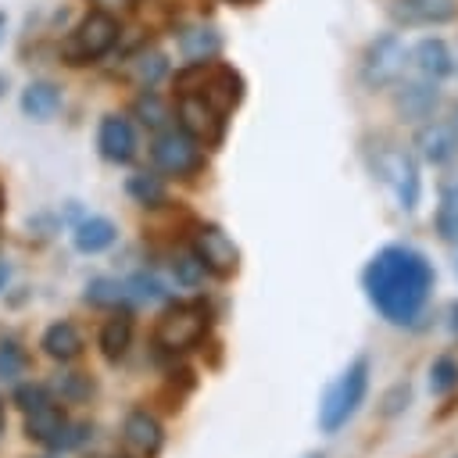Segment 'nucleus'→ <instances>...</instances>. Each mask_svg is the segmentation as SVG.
<instances>
[{"label":"nucleus","instance_id":"obj_12","mask_svg":"<svg viewBox=\"0 0 458 458\" xmlns=\"http://www.w3.org/2000/svg\"><path fill=\"white\" fill-rule=\"evenodd\" d=\"M25 437L36 440V444H43V447H50V451L68 447V440H72V422H68L64 404L43 401V404L29 408V411H25Z\"/></svg>","mask_w":458,"mask_h":458},{"label":"nucleus","instance_id":"obj_10","mask_svg":"<svg viewBox=\"0 0 458 458\" xmlns=\"http://www.w3.org/2000/svg\"><path fill=\"white\" fill-rule=\"evenodd\" d=\"M390 89H394V111H397V118H401V122H411V125L433 118L437 107H440V100H444V97H440V82H433V79H426V75L401 79V82L390 86Z\"/></svg>","mask_w":458,"mask_h":458},{"label":"nucleus","instance_id":"obj_24","mask_svg":"<svg viewBox=\"0 0 458 458\" xmlns=\"http://www.w3.org/2000/svg\"><path fill=\"white\" fill-rule=\"evenodd\" d=\"M458 390V358L454 354H437L429 361V394L447 397Z\"/></svg>","mask_w":458,"mask_h":458},{"label":"nucleus","instance_id":"obj_39","mask_svg":"<svg viewBox=\"0 0 458 458\" xmlns=\"http://www.w3.org/2000/svg\"><path fill=\"white\" fill-rule=\"evenodd\" d=\"M301 458H326L322 451H308V454H301Z\"/></svg>","mask_w":458,"mask_h":458},{"label":"nucleus","instance_id":"obj_40","mask_svg":"<svg viewBox=\"0 0 458 458\" xmlns=\"http://www.w3.org/2000/svg\"><path fill=\"white\" fill-rule=\"evenodd\" d=\"M0 433H4V397H0Z\"/></svg>","mask_w":458,"mask_h":458},{"label":"nucleus","instance_id":"obj_48","mask_svg":"<svg viewBox=\"0 0 458 458\" xmlns=\"http://www.w3.org/2000/svg\"><path fill=\"white\" fill-rule=\"evenodd\" d=\"M47 458H50V454H47Z\"/></svg>","mask_w":458,"mask_h":458},{"label":"nucleus","instance_id":"obj_7","mask_svg":"<svg viewBox=\"0 0 458 458\" xmlns=\"http://www.w3.org/2000/svg\"><path fill=\"white\" fill-rule=\"evenodd\" d=\"M150 157H154L157 172L175 175V179H186V175H193V172L204 165L200 143H197L190 132H182V129H165V132L150 143Z\"/></svg>","mask_w":458,"mask_h":458},{"label":"nucleus","instance_id":"obj_34","mask_svg":"<svg viewBox=\"0 0 458 458\" xmlns=\"http://www.w3.org/2000/svg\"><path fill=\"white\" fill-rule=\"evenodd\" d=\"M440 204L458 208V172H454V175H447V179L440 182Z\"/></svg>","mask_w":458,"mask_h":458},{"label":"nucleus","instance_id":"obj_26","mask_svg":"<svg viewBox=\"0 0 458 458\" xmlns=\"http://www.w3.org/2000/svg\"><path fill=\"white\" fill-rule=\"evenodd\" d=\"M125 301H129V293H125V283H118V279H93L86 286V304H93V308H118Z\"/></svg>","mask_w":458,"mask_h":458},{"label":"nucleus","instance_id":"obj_42","mask_svg":"<svg viewBox=\"0 0 458 458\" xmlns=\"http://www.w3.org/2000/svg\"><path fill=\"white\" fill-rule=\"evenodd\" d=\"M0 211H4V186H0Z\"/></svg>","mask_w":458,"mask_h":458},{"label":"nucleus","instance_id":"obj_4","mask_svg":"<svg viewBox=\"0 0 458 458\" xmlns=\"http://www.w3.org/2000/svg\"><path fill=\"white\" fill-rule=\"evenodd\" d=\"M211 315L204 304H168L154 326V347L168 354H186L208 340Z\"/></svg>","mask_w":458,"mask_h":458},{"label":"nucleus","instance_id":"obj_46","mask_svg":"<svg viewBox=\"0 0 458 458\" xmlns=\"http://www.w3.org/2000/svg\"><path fill=\"white\" fill-rule=\"evenodd\" d=\"M118 458H129V454H118Z\"/></svg>","mask_w":458,"mask_h":458},{"label":"nucleus","instance_id":"obj_11","mask_svg":"<svg viewBox=\"0 0 458 458\" xmlns=\"http://www.w3.org/2000/svg\"><path fill=\"white\" fill-rule=\"evenodd\" d=\"M411 154L426 165H447L454 161L458 154V129L447 122V118H426L415 125V136H411Z\"/></svg>","mask_w":458,"mask_h":458},{"label":"nucleus","instance_id":"obj_18","mask_svg":"<svg viewBox=\"0 0 458 458\" xmlns=\"http://www.w3.org/2000/svg\"><path fill=\"white\" fill-rule=\"evenodd\" d=\"M97 344H100L104 361L118 365V361L129 354V347H132V315H129V311H114V315L100 326Z\"/></svg>","mask_w":458,"mask_h":458},{"label":"nucleus","instance_id":"obj_41","mask_svg":"<svg viewBox=\"0 0 458 458\" xmlns=\"http://www.w3.org/2000/svg\"><path fill=\"white\" fill-rule=\"evenodd\" d=\"M4 89H7V82H4V75H0V97H4Z\"/></svg>","mask_w":458,"mask_h":458},{"label":"nucleus","instance_id":"obj_33","mask_svg":"<svg viewBox=\"0 0 458 458\" xmlns=\"http://www.w3.org/2000/svg\"><path fill=\"white\" fill-rule=\"evenodd\" d=\"M14 401L29 411V408H36V404L50 401V390H47L43 383H25V386H18V390H14Z\"/></svg>","mask_w":458,"mask_h":458},{"label":"nucleus","instance_id":"obj_6","mask_svg":"<svg viewBox=\"0 0 458 458\" xmlns=\"http://www.w3.org/2000/svg\"><path fill=\"white\" fill-rule=\"evenodd\" d=\"M118 43V21L111 11H89L64 39L61 54L68 64H93Z\"/></svg>","mask_w":458,"mask_h":458},{"label":"nucleus","instance_id":"obj_14","mask_svg":"<svg viewBox=\"0 0 458 458\" xmlns=\"http://www.w3.org/2000/svg\"><path fill=\"white\" fill-rule=\"evenodd\" d=\"M97 147L111 165H125L136 154V132L129 125V118L122 114H104L100 129H97Z\"/></svg>","mask_w":458,"mask_h":458},{"label":"nucleus","instance_id":"obj_20","mask_svg":"<svg viewBox=\"0 0 458 458\" xmlns=\"http://www.w3.org/2000/svg\"><path fill=\"white\" fill-rule=\"evenodd\" d=\"M72 240H75V250H82V254H100V250H107V247L118 240V229H114L111 218L89 215V218H82V222L75 225Z\"/></svg>","mask_w":458,"mask_h":458},{"label":"nucleus","instance_id":"obj_2","mask_svg":"<svg viewBox=\"0 0 458 458\" xmlns=\"http://www.w3.org/2000/svg\"><path fill=\"white\" fill-rule=\"evenodd\" d=\"M369 383H372V361H369V354H358V358L326 386V394H322V401H318V429L329 433V437L340 433V429L358 415V408L365 404Z\"/></svg>","mask_w":458,"mask_h":458},{"label":"nucleus","instance_id":"obj_35","mask_svg":"<svg viewBox=\"0 0 458 458\" xmlns=\"http://www.w3.org/2000/svg\"><path fill=\"white\" fill-rule=\"evenodd\" d=\"M97 4V11H125V7H132V0H93Z\"/></svg>","mask_w":458,"mask_h":458},{"label":"nucleus","instance_id":"obj_30","mask_svg":"<svg viewBox=\"0 0 458 458\" xmlns=\"http://www.w3.org/2000/svg\"><path fill=\"white\" fill-rule=\"evenodd\" d=\"M408 404H411V383H408V379H397V383L386 386V394L379 397V415H383V419H397V415L408 411Z\"/></svg>","mask_w":458,"mask_h":458},{"label":"nucleus","instance_id":"obj_22","mask_svg":"<svg viewBox=\"0 0 458 458\" xmlns=\"http://www.w3.org/2000/svg\"><path fill=\"white\" fill-rule=\"evenodd\" d=\"M125 190H129V197H132L136 204H143V208H161V204L168 200V186H165V179L154 175V172H136V175H129Z\"/></svg>","mask_w":458,"mask_h":458},{"label":"nucleus","instance_id":"obj_47","mask_svg":"<svg viewBox=\"0 0 458 458\" xmlns=\"http://www.w3.org/2000/svg\"><path fill=\"white\" fill-rule=\"evenodd\" d=\"M451 458H458V454H451Z\"/></svg>","mask_w":458,"mask_h":458},{"label":"nucleus","instance_id":"obj_27","mask_svg":"<svg viewBox=\"0 0 458 458\" xmlns=\"http://www.w3.org/2000/svg\"><path fill=\"white\" fill-rule=\"evenodd\" d=\"M172 276H175V283H179V286L193 290V286H200V283H204V261H200L193 250H182V254H175V258H172Z\"/></svg>","mask_w":458,"mask_h":458},{"label":"nucleus","instance_id":"obj_8","mask_svg":"<svg viewBox=\"0 0 458 458\" xmlns=\"http://www.w3.org/2000/svg\"><path fill=\"white\" fill-rule=\"evenodd\" d=\"M175 114H179V129L190 132L197 143H204V147H218L222 143V136H225V111H218L200 93H182Z\"/></svg>","mask_w":458,"mask_h":458},{"label":"nucleus","instance_id":"obj_3","mask_svg":"<svg viewBox=\"0 0 458 458\" xmlns=\"http://www.w3.org/2000/svg\"><path fill=\"white\" fill-rule=\"evenodd\" d=\"M369 168L372 175L394 190L397 197V208L401 211H415L419 208V197H422V179H419V157L401 147V143H376L369 150Z\"/></svg>","mask_w":458,"mask_h":458},{"label":"nucleus","instance_id":"obj_37","mask_svg":"<svg viewBox=\"0 0 458 458\" xmlns=\"http://www.w3.org/2000/svg\"><path fill=\"white\" fill-rule=\"evenodd\" d=\"M7 276H11V268H7V265H4V261H0V290H4V286H7Z\"/></svg>","mask_w":458,"mask_h":458},{"label":"nucleus","instance_id":"obj_29","mask_svg":"<svg viewBox=\"0 0 458 458\" xmlns=\"http://www.w3.org/2000/svg\"><path fill=\"white\" fill-rule=\"evenodd\" d=\"M136 118H140L147 129H161V125L172 118V111H168V104H165L154 89H147V93L136 100Z\"/></svg>","mask_w":458,"mask_h":458},{"label":"nucleus","instance_id":"obj_32","mask_svg":"<svg viewBox=\"0 0 458 458\" xmlns=\"http://www.w3.org/2000/svg\"><path fill=\"white\" fill-rule=\"evenodd\" d=\"M25 369V354L14 344H0V379H14Z\"/></svg>","mask_w":458,"mask_h":458},{"label":"nucleus","instance_id":"obj_43","mask_svg":"<svg viewBox=\"0 0 458 458\" xmlns=\"http://www.w3.org/2000/svg\"><path fill=\"white\" fill-rule=\"evenodd\" d=\"M229 4H250V0H229Z\"/></svg>","mask_w":458,"mask_h":458},{"label":"nucleus","instance_id":"obj_9","mask_svg":"<svg viewBox=\"0 0 458 458\" xmlns=\"http://www.w3.org/2000/svg\"><path fill=\"white\" fill-rule=\"evenodd\" d=\"M193 254L204 261V272L218 279H233L240 272V247L222 225H200L193 236Z\"/></svg>","mask_w":458,"mask_h":458},{"label":"nucleus","instance_id":"obj_1","mask_svg":"<svg viewBox=\"0 0 458 458\" xmlns=\"http://www.w3.org/2000/svg\"><path fill=\"white\" fill-rule=\"evenodd\" d=\"M433 283V261L408 243H390L376 250L361 268V290L379 318H386L390 326H415L429 308Z\"/></svg>","mask_w":458,"mask_h":458},{"label":"nucleus","instance_id":"obj_45","mask_svg":"<svg viewBox=\"0 0 458 458\" xmlns=\"http://www.w3.org/2000/svg\"><path fill=\"white\" fill-rule=\"evenodd\" d=\"M454 72H458V57H454Z\"/></svg>","mask_w":458,"mask_h":458},{"label":"nucleus","instance_id":"obj_21","mask_svg":"<svg viewBox=\"0 0 458 458\" xmlns=\"http://www.w3.org/2000/svg\"><path fill=\"white\" fill-rule=\"evenodd\" d=\"M57 107H61V89L54 86V82H29L25 86V93H21V111L29 114V118H36V122H47V118H54L57 114Z\"/></svg>","mask_w":458,"mask_h":458},{"label":"nucleus","instance_id":"obj_19","mask_svg":"<svg viewBox=\"0 0 458 458\" xmlns=\"http://www.w3.org/2000/svg\"><path fill=\"white\" fill-rule=\"evenodd\" d=\"M39 347H43V354L47 358H54V361H72V358H79L82 354V333H79V326L75 322H68V318H61V322H54V326H47L43 329V340H39Z\"/></svg>","mask_w":458,"mask_h":458},{"label":"nucleus","instance_id":"obj_23","mask_svg":"<svg viewBox=\"0 0 458 458\" xmlns=\"http://www.w3.org/2000/svg\"><path fill=\"white\" fill-rule=\"evenodd\" d=\"M193 390H197V372H193V369H172L157 397L165 401V411L175 415V411H182V401H186Z\"/></svg>","mask_w":458,"mask_h":458},{"label":"nucleus","instance_id":"obj_31","mask_svg":"<svg viewBox=\"0 0 458 458\" xmlns=\"http://www.w3.org/2000/svg\"><path fill=\"white\" fill-rule=\"evenodd\" d=\"M125 293H129V297H136V301H161V297H165V286H161L154 276L140 272V276H132V279H129Z\"/></svg>","mask_w":458,"mask_h":458},{"label":"nucleus","instance_id":"obj_25","mask_svg":"<svg viewBox=\"0 0 458 458\" xmlns=\"http://www.w3.org/2000/svg\"><path fill=\"white\" fill-rule=\"evenodd\" d=\"M54 390L61 394V401H68V404H82V401L93 397L97 383H93V376H86V372H61L57 383H54Z\"/></svg>","mask_w":458,"mask_h":458},{"label":"nucleus","instance_id":"obj_38","mask_svg":"<svg viewBox=\"0 0 458 458\" xmlns=\"http://www.w3.org/2000/svg\"><path fill=\"white\" fill-rule=\"evenodd\" d=\"M447 122H451V125L458 129V104H454V111H451V118H447Z\"/></svg>","mask_w":458,"mask_h":458},{"label":"nucleus","instance_id":"obj_5","mask_svg":"<svg viewBox=\"0 0 458 458\" xmlns=\"http://www.w3.org/2000/svg\"><path fill=\"white\" fill-rule=\"evenodd\" d=\"M408 64H411L408 43L397 32H383L361 54V82L369 89H390V86H397L404 79Z\"/></svg>","mask_w":458,"mask_h":458},{"label":"nucleus","instance_id":"obj_17","mask_svg":"<svg viewBox=\"0 0 458 458\" xmlns=\"http://www.w3.org/2000/svg\"><path fill=\"white\" fill-rule=\"evenodd\" d=\"M218 50H222V36H218L211 25H204V21L186 25V29L179 32V54H182L190 64L215 61V57H218Z\"/></svg>","mask_w":458,"mask_h":458},{"label":"nucleus","instance_id":"obj_16","mask_svg":"<svg viewBox=\"0 0 458 458\" xmlns=\"http://www.w3.org/2000/svg\"><path fill=\"white\" fill-rule=\"evenodd\" d=\"M411 64H415L419 75H426V79H433V82L454 75V54H451V47H447L440 36H422V39L411 47Z\"/></svg>","mask_w":458,"mask_h":458},{"label":"nucleus","instance_id":"obj_15","mask_svg":"<svg viewBox=\"0 0 458 458\" xmlns=\"http://www.w3.org/2000/svg\"><path fill=\"white\" fill-rule=\"evenodd\" d=\"M390 14L401 25H444L458 14V0H390Z\"/></svg>","mask_w":458,"mask_h":458},{"label":"nucleus","instance_id":"obj_13","mask_svg":"<svg viewBox=\"0 0 458 458\" xmlns=\"http://www.w3.org/2000/svg\"><path fill=\"white\" fill-rule=\"evenodd\" d=\"M122 437H125V444H129L140 458H157L161 447H165V426H161L157 415L147 411V408H132V411L125 415Z\"/></svg>","mask_w":458,"mask_h":458},{"label":"nucleus","instance_id":"obj_28","mask_svg":"<svg viewBox=\"0 0 458 458\" xmlns=\"http://www.w3.org/2000/svg\"><path fill=\"white\" fill-rule=\"evenodd\" d=\"M165 72H168V61H165L161 50H147V54H140V57L132 61V75H136V82L147 86V89H150Z\"/></svg>","mask_w":458,"mask_h":458},{"label":"nucleus","instance_id":"obj_36","mask_svg":"<svg viewBox=\"0 0 458 458\" xmlns=\"http://www.w3.org/2000/svg\"><path fill=\"white\" fill-rule=\"evenodd\" d=\"M447 329L458 336V301H451V308H447Z\"/></svg>","mask_w":458,"mask_h":458},{"label":"nucleus","instance_id":"obj_44","mask_svg":"<svg viewBox=\"0 0 458 458\" xmlns=\"http://www.w3.org/2000/svg\"><path fill=\"white\" fill-rule=\"evenodd\" d=\"M0 32H4V14H0Z\"/></svg>","mask_w":458,"mask_h":458}]
</instances>
